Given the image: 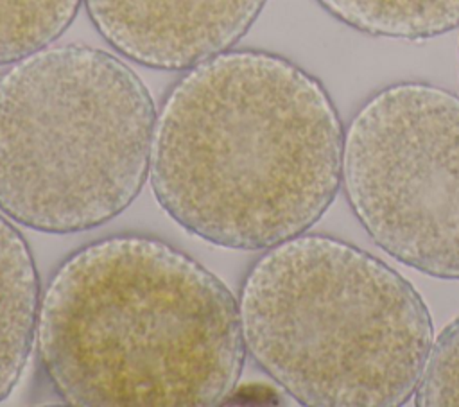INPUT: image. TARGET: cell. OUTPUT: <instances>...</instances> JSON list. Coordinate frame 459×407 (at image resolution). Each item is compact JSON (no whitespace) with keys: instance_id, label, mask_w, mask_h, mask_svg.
<instances>
[{"instance_id":"obj_10","label":"cell","mask_w":459,"mask_h":407,"mask_svg":"<svg viewBox=\"0 0 459 407\" xmlns=\"http://www.w3.org/2000/svg\"><path fill=\"white\" fill-rule=\"evenodd\" d=\"M420 407L459 405V316L434 339L414 391Z\"/></svg>"},{"instance_id":"obj_2","label":"cell","mask_w":459,"mask_h":407,"mask_svg":"<svg viewBox=\"0 0 459 407\" xmlns=\"http://www.w3.org/2000/svg\"><path fill=\"white\" fill-rule=\"evenodd\" d=\"M38 355L81 407H210L246 359L238 303L204 265L147 235L72 253L43 290Z\"/></svg>"},{"instance_id":"obj_6","label":"cell","mask_w":459,"mask_h":407,"mask_svg":"<svg viewBox=\"0 0 459 407\" xmlns=\"http://www.w3.org/2000/svg\"><path fill=\"white\" fill-rule=\"evenodd\" d=\"M267 0H84L100 36L158 70H188L246 36Z\"/></svg>"},{"instance_id":"obj_4","label":"cell","mask_w":459,"mask_h":407,"mask_svg":"<svg viewBox=\"0 0 459 407\" xmlns=\"http://www.w3.org/2000/svg\"><path fill=\"white\" fill-rule=\"evenodd\" d=\"M152 97L117 56L45 47L0 75V212L45 233L97 228L140 194Z\"/></svg>"},{"instance_id":"obj_3","label":"cell","mask_w":459,"mask_h":407,"mask_svg":"<svg viewBox=\"0 0 459 407\" xmlns=\"http://www.w3.org/2000/svg\"><path fill=\"white\" fill-rule=\"evenodd\" d=\"M246 351L310 407H396L418 387L434 328L407 278L317 233L255 260L238 296Z\"/></svg>"},{"instance_id":"obj_5","label":"cell","mask_w":459,"mask_h":407,"mask_svg":"<svg viewBox=\"0 0 459 407\" xmlns=\"http://www.w3.org/2000/svg\"><path fill=\"white\" fill-rule=\"evenodd\" d=\"M341 183L384 253L459 280V95L427 82L377 91L344 133Z\"/></svg>"},{"instance_id":"obj_7","label":"cell","mask_w":459,"mask_h":407,"mask_svg":"<svg viewBox=\"0 0 459 407\" xmlns=\"http://www.w3.org/2000/svg\"><path fill=\"white\" fill-rule=\"evenodd\" d=\"M39 278L29 244L0 213V402L18 384L36 341Z\"/></svg>"},{"instance_id":"obj_8","label":"cell","mask_w":459,"mask_h":407,"mask_svg":"<svg viewBox=\"0 0 459 407\" xmlns=\"http://www.w3.org/2000/svg\"><path fill=\"white\" fill-rule=\"evenodd\" d=\"M341 23L378 38L430 39L459 27V0H317Z\"/></svg>"},{"instance_id":"obj_9","label":"cell","mask_w":459,"mask_h":407,"mask_svg":"<svg viewBox=\"0 0 459 407\" xmlns=\"http://www.w3.org/2000/svg\"><path fill=\"white\" fill-rule=\"evenodd\" d=\"M82 0H0V65L14 63L56 41Z\"/></svg>"},{"instance_id":"obj_1","label":"cell","mask_w":459,"mask_h":407,"mask_svg":"<svg viewBox=\"0 0 459 407\" xmlns=\"http://www.w3.org/2000/svg\"><path fill=\"white\" fill-rule=\"evenodd\" d=\"M344 133L325 86L264 50H226L174 84L156 115L151 186L188 233L267 249L333 203Z\"/></svg>"}]
</instances>
